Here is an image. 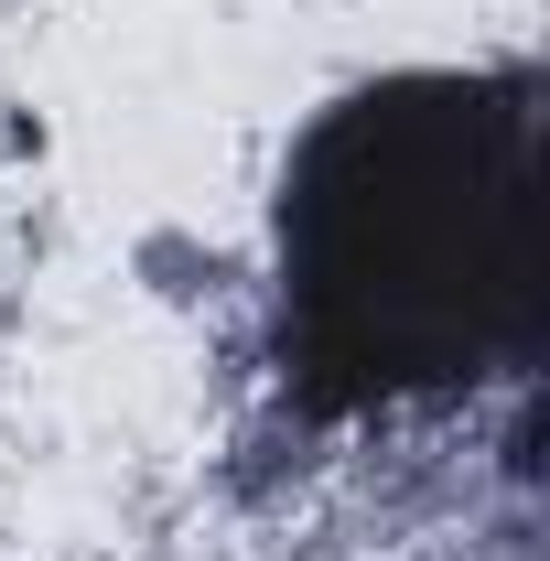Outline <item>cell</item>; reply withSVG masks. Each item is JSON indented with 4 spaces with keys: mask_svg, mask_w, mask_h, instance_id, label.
Listing matches in <instances>:
<instances>
[{
    "mask_svg": "<svg viewBox=\"0 0 550 561\" xmlns=\"http://www.w3.org/2000/svg\"><path fill=\"white\" fill-rule=\"evenodd\" d=\"M291 280L313 335L367 378H443L529 291V130L465 98L335 119L291 195Z\"/></svg>",
    "mask_w": 550,
    "mask_h": 561,
    "instance_id": "obj_1",
    "label": "cell"
}]
</instances>
